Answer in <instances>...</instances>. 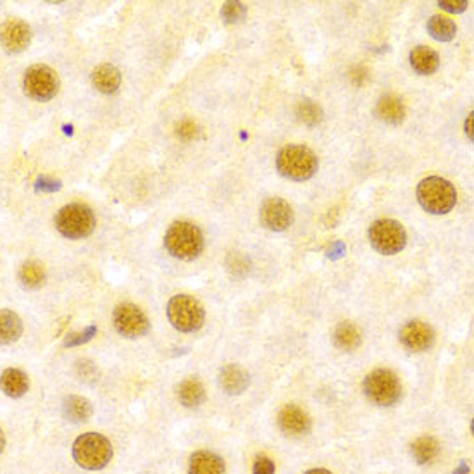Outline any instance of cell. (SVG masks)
Returning a JSON list of instances; mask_svg holds the SVG:
<instances>
[{
    "instance_id": "cell-20",
    "label": "cell",
    "mask_w": 474,
    "mask_h": 474,
    "mask_svg": "<svg viewBox=\"0 0 474 474\" xmlns=\"http://www.w3.org/2000/svg\"><path fill=\"white\" fill-rule=\"evenodd\" d=\"M92 81L102 94H114L121 85V73L112 64H101L92 75Z\"/></svg>"
},
{
    "instance_id": "cell-35",
    "label": "cell",
    "mask_w": 474,
    "mask_h": 474,
    "mask_svg": "<svg viewBox=\"0 0 474 474\" xmlns=\"http://www.w3.org/2000/svg\"><path fill=\"white\" fill-rule=\"evenodd\" d=\"M345 252V247H343V243H334V245H331V248H330V257H338V255H341Z\"/></svg>"
},
{
    "instance_id": "cell-17",
    "label": "cell",
    "mask_w": 474,
    "mask_h": 474,
    "mask_svg": "<svg viewBox=\"0 0 474 474\" xmlns=\"http://www.w3.org/2000/svg\"><path fill=\"white\" fill-rule=\"evenodd\" d=\"M29 388V380L21 369L9 367L0 374V390L11 399H19L25 395Z\"/></svg>"
},
{
    "instance_id": "cell-24",
    "label": "cell",
    "mask_w": 474,
    "mask_h": 474,
    "mask_svg": "<svg viewBox=\"0 0 474 474\" xmlns=\"http://www.w3.org/2000/svg\"><path fill=\"white\" fill-rule=\"evenodd\" d=\"M333 341L341 350H356L360 345V331L352 323H340L333 333Z\"/></svg>"
},
{
    "instance_id": "cell-32",
    "label": "cell",
    "mask_w": 474,
    "mask_h": 474,
    "mask_svg": "<svg viewBox=\"0 0 474 474\" xmlns=\"http://www.w3.org/2000/svg\"><path fill=\"white\" fill-rule=\"evenodd\" d=\"M254 474H274V462L266 456H259L254 462Z\"/></svg>"
},
{
    "instance_id": "cell-6",
    "label": "cell",
    "mask_w": 474,
    "mask_h": 474,
    "mask_svg": "<svg viewBox=\"0 0 474 474\" xmlns=\"http://www.w3.org/2000/svg\"><path fill=\"white\" fill-rule=\"evenodd\" d=\"M168 319L181 333H194L204 324L202 306L190 295H174L168 304Z\"/></svg>"
},
{
    "instance_id": "cell-13",
    "label": "cell",
    "mask_w": 474,
    "mask_h": 474,
    "mask_svg": "<svg viewBox=\"0 0 474 474\" xmlns=\"http://www.w3.org/2000/svg\"><path fill=\"white\" fill-rule=\"evenodd\" d=\"M400 341L412 352H424L435 343V331L423 321H409L400 330Z\"/></svg>"
},
{
    "instance_id": "cell-26",
    "label": "cell",
    "mask_w": 474,
    "mask_h": 474,
    "mask_svg": "<svg viewBox=\"0 0 474 474\" xmlns=\"http://www.w3.org/2000/svg\"><path fill=\"white\" fill-rule=\"evenodd\" d=\"M440 452V445L433 436H421L412 443V457L417 464H427Z\"/></svg>"
},
{
    "instance_id": "cell-25",
    "label": "cell",
    "mask_w": 474,
    "mask_h": 474,
    "mask_svg": "<svg viewBox=\"0 0 474 474\" xmlns=\"http://www.w3.org/2000/svg\"><path fill=\"white\" fill-rule=\"evenodd\" d=\"M427 33L438 42H450L456 36L457 26L445 16H431L427 19Z\"/></svg>"
},
{
    "instance_id": "cell-33",
    "label": "cell",
    "mask_w": 474,
    "mask_h": 474,
    "mask_svg": "<svg viewBox=\"0 0 474 474\" xmlns=\"http://www.w3.org/2000/svg\"><path fill=\"white\" fill-rule=\"evenodd\" d=\"M61 188V181L59 180H52V178L42 176L36 180L35 183V190L36 192H55Z\"/></svg>"
},
{
    "instance_id": "cell-34",
    "label": "cell",
    "mask_w": 474,
    "mask_h": 474,
    "mask_svg": "<svg viewBox=\"0 0 474 474\" xmlns=\"http://www.w3.org/2000/svg\"><path fill=\"white\" fill-rule=\"evenodd\" d=\"M438 5L449 12H462V11H466L467 2L466 0H443V2L440 0Z\"/></svg>"
},
{
    "instance_id": "cell-12",
    "label": "cell",
    "mask_w": 474,
    "mask_h": 474,
    "mask_svg": "<svg viewBox=\"0 0 474 474\" xmlns=\"http://www.w3.org/2000/svg\"><path fill=\"white\" fill-rule=\"evenodd\" d=\"M31 42V29L21 19H9L0 26V43L9 54L26 51Z\"/></svg>"
},
{
    "instance_id": "cell-39",
    "label": "cell",
    "mask_w": 474,
    "mask_h": 474,
    "mask_svg": "<svg viewBox=\"0 0 474 474\" xmlns=\"http://www.w3.org/2000/svg\"><path fill=\"white\" fill-rule=\"evenodd\" d=\"M304 474H331L330 471H326V469H311V471H307V473H304Z\"/></svg>"
},
{
    "instance_id": "cell-29",
    "label": "cell",
    "mask_w": 474,
    "mask_h": 474,
    "mask_svg": "<svg viewBox=\"0 0 474 474\" xmlns=\"http://www.w3.org/2000/svg\"><path fill=\"white\" fill-rule=\"evenodd\" d=\"M245 14V8L241 2H226L221 9V18L224 19V23L228 25H233V23H238Z\"/></svg>"
},
{
    "instance_id": "cell-37",
    "label": "cell",
    "mask_w": 474,
    "mask_h": 474,
    "mask_svg": "<svg viewBox=\"0 0 474 474\" xmlns=\"http://www.w3.org/2000/svg\"><path fill=\"white\" fill-rule=\"evenodd\" d=\"M453 474H469V467H467L466 464L462 462V464H460V466H459V469H457Z\"/></svg>"
},
{
    "instance_id": "cell-7",
    "label": "cell",
    "mask_w": 474,
    "mask_h": 474,
    "mask_svg": "<svg viewBox=\"0 0 474 474\" xmlns=\"http://www.w3.org/2000/svg\"><path fill=\"white\" fill-rule=\"evenodd\" d=\"M364 392L367 399L381 407L393 406L400 399L402 384L399 376L390 369H376L364 380Z\"/></svg>"
},
{
    "instance_id": "cell-1",
    "label": "cell",
    "mask_w": 474,
    "mask_h": 474,
    "mask_svg": "<svg viewBox=\"0 0 474 474\" xmlns=\"http://www.w3.org/2000/svg\"><path fill=\"white\" fill-rule=\"evenodd\" d=\"M276 168L288 180H309L317 171V155L306 145H288L278 154Z\"/></svg>"
},
{
    "instance_id": "cell-5",
    "label": "cell",
    "mask_w": 474,
    "mask_h": 474,
    "mask_svg": "<svg viewBox=\"0 0 474 474\" xmlns=\"http://www.w3.org/2000/svg\"><path fill=\"white\" fill-rule=\"evenodd\" d=\"M55 228L69 240L85 238L95 230V214L83 204H69L55 214Z\"/></svg>"
},
{
    "instance_id": "cell-30",
    "label": "cell",
    "mask_w": 474,
    "mask_h": 474,
    "mask_svg": "<svg viewBox=\"0 0 474 474\" xmlns=\"http://www.w3.org/2000/svg\"><path fill=\"white\" fill-rule=\"evenodd\" d=\"M176 135L185 142L197 140V138L200 137V128H198L197 122L192 121V119H185V121H181L180 124L176 126Z\"/></svg>"
},
{
    "instance_id": "cell-2",
    "label": "cell",
    "mask_w": 474,
    "mask_h": 474,
    "mask_svg": "<svg viewBox=\"0 0 474 474\" xmlns=\"http://www.w3.org/2000/svg\"><path fill=\"white\" fill-rule=\"evenodd\" d=\"M73 457L83 469L98 471L112 459V445L101 433H83L73 443Z\"/></svg>"
},
{
    "instance_id": "cell-11",
    "label": "cell",
    "mask_w": 474,
    "mask_h": 474,
    "mask_svg": "<svg viewBox=\"0 0 474 474\" xmlns=\"http://www.w3.org/2000/svg\"><path fill=\"white\" fill-rule=\"evenodd\" d=\"M261 223L271 231H285L293 223L290 204L280 197H269L261 205Z\"/></svg>"
},
{
    "instance_id": "cell-10",
    "label": "cell",
    "mask_w": 474,
    "mask_h": 474,
    "mask_svg": "<svg viewBox=\"0 0 474 474\" xmlns=\"http://www.w3.org/2000/svg\"><path fill=\"white\" fill-rule=\"evenodd\" d=\"M114 328L124 338H140L148 331V319L140 307L133 304H121L112 314Z\"/></svg>"
},
{
    "instance_id": "cell-19",
    "label": "cell",
    "mask_w": 474,
    "mask_h": 474,
    "mask_svg": "<svg viewBox=\"0 0 474 474\" xmlns=\"http://www.w3.org/2000/svg\"><path fill=\"white\" fill-rule=\"evenodd\" d=\"M410 66L417 75H433L440 66V57L433 49L426 47V45H419L414 47L410 52Z\"/></svg>"
},
{
    "instance_id": "cell-3",
    "label": "cell",
    "mask_w": 474,
    "mask_h": 474,
    "mask_svg": "<svg viewBox=\"0 0 474 474\" xmlns=\"http://www.w3.org/2000/svg\"><path fill=\"white\" fill-rule=\"evenodd\" d=\"M164 245L172 257L192 261L202 254L204 237L198 226L187 223V221H178L169 226L164 237Z\"/></svg>"
},
{
    "instance_id": "cell-23",
    "label": "cell",
    "mask_w": 474,
    "mask_h": 474,
    "mask_svg": "<svg viewBox=\"0 0 474 474\" xmlns=\"http://www.w3.org/2000/svg\"><path fill=\"white\" fill-rule=\"evenodd\" d=\"M178 399L185 407H198L205 400V388L195 378H188L178 388Z\"/></svg>"
},
{
    "instance_id": "cell-31",
    "label": "cell",
    "mask_w": 474,
    "mask_h": 474,
    "mask_svg": "<svg viewBox=\"0 0 474 474\" xmlns=\"http://www.w3.org/2000/svg\"><path fill=\"white\" fill-rule=\"evenodd\" d=\"M95 334H97V328L88 326L85 331H81V333L68 334V338H66L64 345H66V347H75V345L86 343V341H90L92 338L95 337Z\"/></svg>"
},
{
    "instance_id": "cell-27",
    "label": "cell",
    "mask_w": 474,
    "mask_h": 474,
    "mask_svg": "<svg viewBox=\"0 0 474 474\" xmlns=\"http://www.w3.org/2000/svg\"><path fill=\"white\" fill-rule=\"evenodd\" d=\"M19 281H21V285L25 288L35 290V288L42 287L43 281H45V269L36 261L25 263L21 266V269H19Z\"/></svg>"
},
{
    "instance_id": "cell-28",
    "label": "cell",
    "mask_w": 474,
    "mask_h": 474,
    "mask_svg": "<svg viewBox=\"0 0 474 474\" xmlns=\"http://www.w3.org/2000/svg\"><path fill=\"white\" fill-rule=\"evenodd\" d=\"M295 114H297V119L300 122L307 126H316L323 121V109L316 104V102L309 101V98H304L297 104V109H295Z\"/></svg>"
},
{
    "instance_id": "cell-9",
    "label": "cell",
    "mask_w": 474,
    "mask_h": 474,
    "mask_svg": "<svg viewBox=\"0 0 474 474\" xmlns=\"http://www.w3.org/2000/svg\"><path fill=\"white\" fill-rule=\"evenodd\" d=\"M59 90V78L54 69L45 64H35L25 73V92L38 102H47Z\"/></svg>"
},
{
    "instance_id": "cell-18",
    "label": "cell",
    "mask_w": 474,
    "mask_h": 474,
    "mask_svg": "<svg viewBox=\"0 0 474 474\" xmlns=\"http://www.w3.org/2000/svg\"><path fill=\"white\" fill-rule=\"evenodd\" d=\"M226 467H224V460L220 456H215L212 452H200L194 453L190 459V467H188V474H224Z\"/></svg>"
},
{
    "instance_id": "cell-16",
    "label": "cell",
    "mask_w": 474,
    "mask_h": 474,
    "mask_svg": "<svg viewBox=\"0 0 474 474\" xmlns=\"http://www.w3.org/2000/svg\"><path fill=\"white\" fill-rule=\"evenodd\" d=\"M374 112H376V116L381 121L388 122V124H400L406 118V107H404L402 98L392 94L383 95L378 101Z\"/></svg>"
},
{
    "instance_id": "cell-8",
    "label": "cell",
    "mask_w": 474,
    "mask_h": 474,
    "mask_svg": "<svg viewBox=\"0 0 474 474\" xmlns=\"http://www.w3.org/2000/svg\"><path fill=\"white\" fill-rule=\"evenodd\" d=\"M371 245L383 255H395L404 250L407 233L402 224L395 220H378L369 228Z\"/></svg>"
},
{
    "instance_id": "cell-38",
    "label": "cell",
    "mask_w": 474,
    "mask_h": 474,
    "mask_svg": "<svg viewBox=\"0 0 474 474\" xmlns=\"http://www.w3.org/2000/svg\"><path fill=\"white\" fill-rule=\"evenodd\" d=\"M4 447H5V436H4V431L0 430V453L4 452Z\"/></svg>"
},
{
    "instance_id": "cell-36",
    "label": "cell",
    "mask_w": 474,
    "mask_h": 474,
    "mask_svg": "<svg viewBox=\"0 0 474 474\" xmlns=\"http://www.w3.org/2000/svg\"><path fill=\"white\" fill-rule=\"evenodd\" d=\"M473 112L469 114V118L466 119V133H467V137H469V140H473Z\"/></svg>"
},
{
    "instance_id": "cell-21",
    "label": "cell",
    "mask_w": 474,
    "mask_h": 474,
    "mask_svg": "<svg viewBox=\"0 0 474 474\" xmlns=\"http://www.w3.org/2000/svg\"><path fill=\"white\" fill-rule=\"evenodd\" d=\"M23 334L21 317L14 311L2 309L0 311V343L9 345L19 340Z\"/></svg>"
},
{
    "instance_id": "cell-22",
    "label": "cell",
    "mask_w": 474,
    "mask_h": 474,
    "mask_svg": "<svg viewBox=\"0 0 474 474\" xmlns=\"http://www.w3.org/2000/svg\"><path fill=\"white\" fill-rule=\"evenodd\" d=\"M62 410H64L66 419H69L71 423H85V421L90 419L92 414H94L92 404L78 395L66 397Z\"/></svg>"
},
{
    "instance_id": "cell-4",
    "label": "cell",
    "mask_w": 474,
    "mask_h": 474,
    "mask_svg": "<svg viewBox=\"0 0 474 474\" xmlns=\"http://www.w3.org/2000/svg\"><path fill=\"white\" fill-rule=\"evenodd\" d=\"M417 200L431 214H447L456 205L457 192L445 178L430 176L417 185Z\"/></svg>"
},
{
    "instance_id": "cell-15",
    "label": "cell",
    "mask_w": 474,
    "mask_h": 474,
    "mask_svg": "<svg viewBox=\"0 0 474 474\" xmlns=\"http://www.w3.org/2000/svg\"><path fill=\"white\" fill-rule=\"evenodd\" d=\"M220 384L224 392L230 395H240L250 384V376L243 367L237 366V364H230V366L223 367L220 374Z\"/></svg>"
},
{
    "instance_id": "cell-14",
    "label": "cell",
    "mask_w": 474,
    "mask_h": 474,
    "mask_svg": "<svg viewBox=\"0 0 474 474\" xmlns=\"http://www.w3.org/2000/svg\"><path fill=\"white\" fill-rule=\"evenodd\" d=\"M278 426L287 435L300 436L309 433L313 423L306 410L290 404V406H285L278 414Z\"/></svg>"
}]
</instances>
